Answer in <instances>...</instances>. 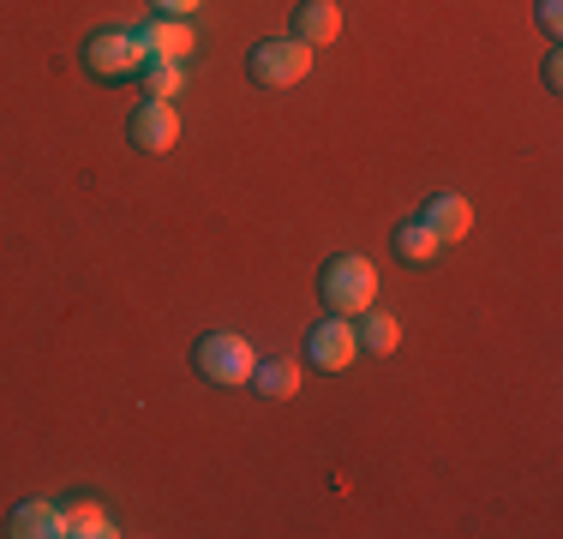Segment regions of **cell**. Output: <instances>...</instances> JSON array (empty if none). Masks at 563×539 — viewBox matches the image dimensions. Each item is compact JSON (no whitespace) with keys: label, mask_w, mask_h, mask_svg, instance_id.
<instances>
[{"label":"cell","mask_w":563,"mask_h":539,"mask_svg":"<svg viewBox=\"0 0 563 539\" xmlns=\"http://www.w3.org/2000/svg\"><path fill=\"white\" fill-rule=\"evenodd\" d=\"M318 294L330 300V312H336V318H360L372 300H378V270H372V258H360V252H342V258L324 264Z\"/></svg>","instance_id":"6da1fadb"},{"label":"cell","mask_w":563,"mask_h":539,"mask_svg":"<svg viewBox=\"0 0 563 539\" xmlns=\"http://www.w3.org/2000/svg\"><path fill=\"white\" fill-rule=\"evenodd\" d=\"M306 73H312V48L300 36H271V43L252 48V78L264 90H294Z\"/></svg>","instance_id":"7a4b0ae2"},{"label":"cell","mask_w":563,"mask_h":539,"mask_svg":"<svg viewBox=\"0 0 563 539\" xmlns=\"http://www.w3.org/2000/svg\"><path fill=\"white\" fill-rule=\"evenodd\" d=\"M192 360H198V372H205L210 384H252V366H258V354H252L246 336H228V330L205 336Z\"/></svg>","instance_id":"3957f363"},{"label":"cell","mask_w":563,"mask_h":539,"mask_svg":"<svg viewBox=\"0 0 563 539\" xmlns=\"http://www.w3.org/2000/svg\"><path fill=\"white\" fill-rule=\"evenodd\" d=\"M85 66H90L97 78H126V73H139V66H144L139 31H120V24H114V31H97V36L85 43Z\"/></svg>","instance_id":"277c9868"},{"label":"cell","mask_w":563,"mask_h":539,"mask_svg":"<svg viewBox=\"0 0 563 539\" xmlns=\"http://www.w3.org/2000/svg\"><path fill=\"white\" fill-rule=\"evenodd\" d=\"M132 144L139 151H151V156H163V151H174L180 144V114H174V102H163V97H144L139 108H132Z\"/></svg>","instance_id":"5b68a950"},{"label":"cell","mask_w":563,"mask_h":539,"mask_svg":"<svg viewBox=\"0 0 563 539\" xmlns=\"http://www.w3.org/2000/svg\"><path fill=\"white\" fill-rule=\"evenodd\" d=\"M306 354H312L318 372H347V366H354V354H360L354 323H347V318H324L312 336H306Z\"/></svg>","instance_id":"8992f818"},{"label":"cell","mask_w":563,"mask_h":539,"mask_svg":"<svg viewBox=\"0 0 563 539\" xmlns=\"http://www.w3.org/2000/svg\"><path fill=\"white\" fill-rule=\"evenodd\" d=\"M139 43H144V61H186L198 48V36L186 19H151L139 24Z\"/></svg>","instance_id":"52a82bcc"},{"label":"cell","mask_w":563,"mask_h":539,"mask_svg":"<svg viewBox=\"0 0 563 539\" xmlns=\"http://www.w3.org/2000/svg\"><path fill=\"white\" fill-rule=\"evenodd\" d=\"M420 222L450 246V240H467V228H474V205H467L462 193H432V205H426Z\"/></svg>","instance_id":"ba28073f"},{"label":"cell","mask_w":563,"mask_h":539,"mask_svg":"<svg viewBox=\"0 0 563 539\" xmlns=\"http://www.w3.org/2000/svg\"><path fill=\"white\" fill-rule=\"evenodd\" d=\"M60 534L66 539H114L120 528L97 497H73V504H60Z\"/></svg>","instance_id":"9c48e42d"},{"label":"cell","mask_w":563,"mask_h":539,"mask_svg":"<svg viewBox=\"0 0 563 539\" xmlns=\"http://www.w3.org/2000/svg\"><path fill=\"white\" fill-rule=\"evenodd\" d=\"M294 36H300L306 48L336 43V36H342V12H336V0H300V12H294Z\"/></svg>","instance_id":"30bf717a"},{"label":"cell","mask_w":563,"mask_h":539,"mask_svg":"<svg viewBox=\"0 0 563 539\" xmlns=\"http://www.w3.org/2000/svg\"><path fill=\"white\" fill-rule=\"evenodd\" d=\"M12 539H66L60 534V504H19L7 521Z\"/></svg>","instance_id":"8fae6325"},{"label":"cell","mask_w":563,"mask_h":539,"mask_svg":"<svg viewBox=\"0 0 563 539\" xmlns=\"http://www.w3.org/2000/svg\"><path fill=\"white\" fill-rule=\"evenodd\" d=\"M252 384L271 402H288V396H300V366H294V360H258V366H252Z\"/></svg>","instance_id":"7c38bea8"},{"label":"cell","mask_w":563,"mask_h":539,"mask_svg":"<svg viewBox=\"0 0 563 539\" xmlns=\"http://www.w3.org/2000/svg\"><path fill=\"white\" fill-rule=\"evenodd\" d=\"M396 252H401L408 264H432L438 252H444V240H438L432 228H426L420 216H413V222H401V228H396Z\"/></svg>","instance_id":"4fadbf2b"},{"label":"cell","mask_w":563,"mask_h":539,"mask_svg":"<svg viewBox=\"0 0 563 539\" xmlns=\"http://www.w3.org/2000/svg\"><path fill=\"white\" fill-rule=\"evenodd\" d=\"M360 348H372V354H390V348L401 342V323L390 318V312H372V306H366V323H360Z\"/></svg>","instance_id":"5bb4252c"},{"label":"cell","mask_w":563,"mask_h":539,"mask_svg":"<svg viewBox=\"0 0 563 539\" xmlns=\"http://www.w3.org/2000/svg\"><path fill=\"white\" fill-rule=\"evenodd\" d=\"M180 85H186V61H144V90L151 97H180Z\"/></svg>","instance_id":"9a60e30c"},{"label":"cell","mask_w":563,"mask_h":539,"mask_svg":"<svg viewBox=\"0 0 563 539\" xmlns=\"http://www.w3.org/2000/svg\"><path fill=\"white\" fill-rule=\"evenodd\" d=\"M156 7H163V19H192L205 0H156Z\"/></svg>","instance_id":"2e32d148"},{"label":"cell","mask_w":563,"mask_h":539,"mask_svg":"<svg viewBox=\"0 0 563 539\" xmlns=\"http://www.w3.org/2000/svg\"><path fill=\"white\" fill-rule=\"evenodd\" d=\"M540 24H545V31H563V0H540Z\"/></svg>","instance_id":"e0dca14e"}]
</instances>
